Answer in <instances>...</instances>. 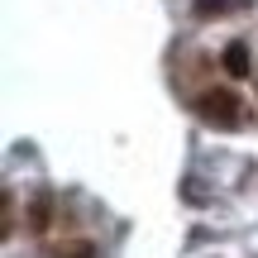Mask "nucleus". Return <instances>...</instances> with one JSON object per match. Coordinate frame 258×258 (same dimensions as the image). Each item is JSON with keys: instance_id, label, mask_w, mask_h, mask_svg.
<instances>
[{"instance_id": "1", "label": "nucleus", "mask_w": 258, "mask_h": 258, "mask_svg": "<svg viewBox=\"0 0 258 258\" xmlns=\"http://www.w3.org/2000/svg\"><path fill=\"white\" fill-rule=\"evenodd\" d=\"M191 110H196V120L211 124V129H239V124H244V101H239L234 91H225V86L201 91V96L191 101Z\"/></svg>"}, {"instance_id": "5", "label": "nucleus", "mask_w": 258, "mask_h": 258, "mask_svg": "<svg viewBox=\"0 0 258 258\" xmlns=\"http://www.w3.org/2000/svg\"><path fill=\"white\" fill-rule=\"evenodd\" d=\"M48 258H96V244L91 239H72V244H57Z\"/></svg>"}, {"instance_id": "4", "label": "nucleus", "mask_w": 258, "mask_h": 258, "mask_svg": "<svg viewBox=\"0 0 258 258\" xmlns=\"http://www.w3.org/2000/svg\"><path fill=\"white\" fill-rule=\"evenodd\" d=\"M48 225H53V196L43 191V196H34V206H29V230L43 234Z\"/></svg>"}, {"instance_id": "3", "label": "nucleus", "mask_w": 258, "mask_h": 258, "mask_svg": "<svg viewBox=\"0 0 258 258\" xmlns=\"http://www.w3.org/2000/svg\"><path fill=\"white\" fill-rule=\"evenodd\" d=\"M220 62H225V72H230V77H249V72H253V62H249V48H244L239 38H234V43L225 48V57H220Z\"/></svg>"}, {"instance_id": "2", "label": "nucleus", "mask_w": 258, "mask_h": 258, "mask_svg": "<svg viewBox=\"0 0 258 258\" xmlns=\"http://www.w3.org/2000/svg\"><path fill=\"white\" fill-rule=\"evenodd\" d=\"M196 19H220V15H234V10H249V0H191Z\"/></svg>"}]
</instances>
